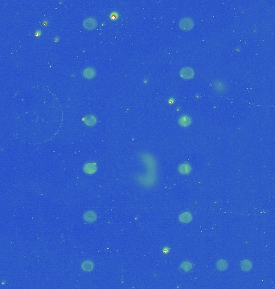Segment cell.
I'll return each instance as SVG.
<instances>
[{"label": "cell", "instance_id": "obj_1", "mask_svg": "<svg viewBox=\"0 0 275 289\" xmlns=\"http://www.w3.org/2000/svg\"><path fill=\"white\" fill-rule=\"evenodd\" d=\"M213 89L218 93H226L228 91V86L227 84H225L224 80H221V79H217V80H214L213 81Z\"/></svg>", "mask_w": 275, "mask_h": 289}, {"label": "cell", "instance_id": "obj_2", "mask_svg": "<svg viewBox=\"0 0 275 289\" xmlns=\"http://www.w3.org/2000/svg\"><path fill=\"white\" fill-rule=\"evenodd\" d=\"M97 26V22L94 18L89 17L87 18L83 21V27L87 30H92L95 29L96 27Z\"/></svg>", "mask_w": 275, "mask_h": 289}, {"label": "cell", "instance_id": "obj_3", "mask_svg": "<svg viewBox=\"0 0 275 289\" xmlns=\"http://www.w3.org/2000/svg\"><path fill=\"white\" fill-rule=\"evenodd\" d=\"M193 21L190 18H184L179 22V27L183 30H191L193 27Z\"/></svg>", "mask_w": 275, "mask_h": 289}, {"label": "cell", "instance_id": "obj_4", "mask_svg": "<svg viewBox=\"0 0 275 289\" xmlns=\"http://www.w3.org/2000/svg\"><path fill=\"white\" fill-rule=\"evenodd\" d=\"M84 220L87 223H93L97 220V214L92 211H88L84 214Z\"/></svg>", "mask_w": 275, "mask_h": 289}, {"label": "cell", "instance_id": "obj_5", "mask_svg": "<svg viewBox=\"0 0 275 289\" xmlns=\"http://www.w3.org/2000/svg\"><path fill=\"white\" fill-rule=\"evenodd\" d=\"M179 74H180L181 77H183V78L190 79L194 75V72H193V70L191 68L187 67V68H182L180 70V72H179Z\"/></svg>", "mask_w": 275, "mask_h": 289}, {"label": "cell", "instance_id": "obj_6", "mask_svg": "<svg viewBox=\"0 0 275 289\" xmlns=\"http://www.w3.org/2000/svg\"><path fill=\"white\" fill-rule=\"evenodd\" d=\"M191 123V119L190 116L183 115L181 116L179 119V124L182 127H187L189 126Z\"/></svg>", "mask_w": 275, "mask_h": 289}, {"label": "cell", "instance_id": "obj_7", "mask_svg": "<svg viewBox=\"0 0 275 289\" xmlns=\"http://www.w3.org/2000/svg\"><path fill=\"white\" fill-rule=\"evenodd\" d=\"M179 219L181 223H190L192 219V215L191 213L189 212H183L182 213L179 217Z\"/></svg>", "mask_w": 275, "mask_h": 289}, {"label": "cell", "instance_id": "obj_8", "mask_svg": "<svg viewBox=\"0 0 275 289\" xmlns=\"http://www.w3.org/2000/svg\"><path fill=\"white\" fill-rule=\"evenodd\" d=\"M178 170H179V172L181 174H187L191 170V165L187 164V163H183V164L179 165Z\"/></svg>", "mask_w": 275, "mask_h": 289}, {"label": "cell", "instance_id": "obj_9", "mask_svg": "<svg viewBox=\"0 0 275 289\" xmlns=\"http://www.w3.org/2000/svg\"><path fill=\"white\" fill-rule=\"evenodd\" d=\"M95 74H96V72H95L94 68H90V67L84 68V71H83V76L86 79L93 78L95 76Z\"/></svg>", "mask_w": 275, "mask_h": 289}, {"label": "cell", "instance_id": "obj_10", "mask_svg": "<svg viewBox=\"0 0 275 289\" xmlns=\"http://www.w3.org/2000/svg\"><path fill=\"white\" fill-rule=\"evenodd\" d=\"M83 170H84V171L86 173V174H92L96 172L97 166L96 165L93 164V163H87V164H85L84 165Z\"/></svg>", "mask_w": 275, "mask_h": 289}, {"label": "cell", "instance_id": "obj_11", "mask_svg": "<svg viewBox=\"0 0 275 289\" xmlns=\"http://www.w3.org/2000/svg\"><path fill=\"white\" fill-rule=\"evenodd\" d=\"M84 123L88 126H93L97 123V118L92 115H88L84 117Z\"/></svg>", "mask_w": 275, "mask_h": 289}, {"label": "cell", "instance_id": "obj_12", "mask_svg": "<svg viewBox=\"0 0 275 289\" xmlns=\"http://www.w3.org/2000/svg\"><path fill=\"white\" fill-rule=\"evenodd\" d=\"M81 268L83 269V271H92L93 268V263L91 261H84L81 264Z\"/></svg>", "mask_w": 275, "mask_h": 289}, {"label": "cell", "instance_id": "obj_13", "mask_svg": "<svg viewBox=\"0 0 275 289\" xmlns=\"http://www.w3.org/2000/svg\"><path fill=\"white\" fill-rule=\"evenodd\" d=\"M252 267V263L249 260H247V259H245L241 263V268L245 271H249Z\"/></svg>", "mask_w": 275, "mask_h": 289}, {"label": "cell", "instance_id": "obj_14", "mask_svg": "<svg viewBox=\"0 0 275 289\" xmlns=\"http://www.w3.org/2000/svg\"><path fill=\"white\" fill-rule=\"evenodd\" d=\"M180 268L181 270H183L184 271H189L192 268V264L189 261H185V262H183V263H181Z\"/></svg>", "mask_w": 275, "mask_h": 289}, {"label": "cell", "instance_id": "obj_15", "mask_svg": "<svg viewBox=\"0 0 275 289\" xmlns=\"http://www.w3.org/2000/svg\"><path fill=\"white\" fill-rule=\"evenodd\" d=\"M217 267L219 269L220 271H224L228 267L227 262L224 259H220L217 263Z\"/></svg>", "mask_w": 275, "mask_h": 289}]
</instances>
